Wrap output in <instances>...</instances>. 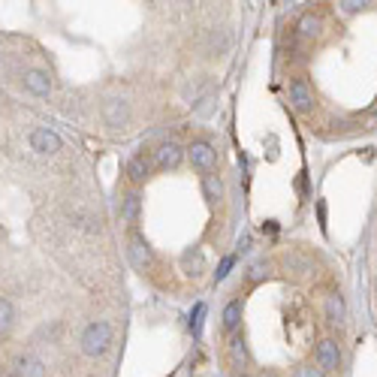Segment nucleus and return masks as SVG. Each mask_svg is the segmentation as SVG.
I'll use <instances>...</instances> for the list:
<instances>
[{"label":"nucleus","instance_id":"nucleus-1","mask_svg":"<svg viewBox=\"0 0 377 377\" xmlns=\"http://www.w3.org/2000/svg\"><path fill=\"white\" fill-rule=\"evenodd\" d=\"M109 344H112V326H109L106 320H94L85 326V332H82V353L97 359L103 356Z\"/></svg>","mask_w":377,"mask_h":377},{"label":"nucleus","instance_id":"nucleus-2","mask_svg":"<svg viewBox=\"0 0 377 377\" xmlns=\"http://www.w3.org/2000/svg\"><path fill=\"white\" fill-rule=\"evenodd\" d=\"M127 257H130V263L136 266V269L142 275H148V272H154V266H157V259L154 254H151V248H148V241L139 236V232H133L130 241H127Z\"/></svg>","mask_w":377,"mask_h":377},{"label":"nucleus","instance_id":"nucleus-3","mask_svg":"<svg viewBox=\"0 0 377 377\" xmlns=\"http://www.w3.org/2000/svg\"><path fill=\"white\" fill-rule=\"evenodd\" d=\"M61 136L52 130V127H33L30 130V148L37 151L39 157H55L61 151Z\"/></svg>","mask_w":377,"mask_h":377},{"label":"nucleus","instance_id":"nucleus-4","mask_svg":"<svg viewBox=\"0 0 377 377\" xmlns=\"http://www.w3.org/2000/svg\"><path fill=\"white\" fill-rule=\"evenodd\" d=\"M187 160L194 169L199 172H214V166H217V151L208 145V142H190V148H187Z\"/></svg>","mask_w":377,"mask_h":377},{"label":"nucleus","instance_id":"nucleus-5","mask_svg":"<svg viewBox=\"0 0 377 377\" xmlns=\"http://www.w3.org/2000/svg\"><path fill=\"white\" fill-rule=\"evenodd\" d=\"M287 94H290V103L299 115H308L314 109V94H311V88H308L305 79H293L287 85Z\"/></svg>","mask_w":377,"mask_h":377},{"label":"nucleus","instance_id":"nucleus-6","mask_svg":"<svg viewBox=\"0 0 377 377\" xmlns=\"http://www.w3.org/2000/svg\"><path fill=\"white\" fill-rule=\"evenodd\" d=\"M103 121H106V127H112V130L124 127V124L130 121V106H127V100H118V97L106 100V103H103Z\"/></svg>","mask_w":377,"mask_h":377},{"label":"nucleus","instance_id":"nucleus-7","mask_svg":"<svg viewBox=\"0 0 377 377\" xmlns=\"http://www.w3.org/2000/svg\"><path fill=\"white\" fill-rule=\"evenodd\" d=\"M314 359H317V368H320V371H335V368L341 365L338 341H332V338L320 341V344H317V350H314Z\"/></svg>","mask_w":377,"mask_h":377},{"label":"nucleus","instance_id":"nucleus-8","mask_svg":"<svg viewBox=\"0 0 377 377\" xmlns=\"http://www.w3.org/2000/svg\"><path fill=\"white\" fill-rule=\"evenodd\" d=\"M21 85L33 97H48L52 94V79H48V73H43V70H24Z\"/></svg>","mask_w":377,"mask_h":377},{"label":"nucleus","instance_id":"nucleus-9","mask_svg":"<svg viewBox=\"0 0 377 377\" xmlns=\"http://www.w3.org/2000/svg\"><path fill=\"white\" fill-rule=\"evenodd\" d=\"M181 157H184V151H181L178 142H163V145L154 151L157 169H175V166L181 163Z\"/></svg>","mask_w":377,"mask_h":377},{"label":"nucleus","instance_id":"nucleus-10","mask_svg":"<svg viewBox=\"0 0 377 377\" xmlns=\"http://www.w3.org/2000/svg\"><path fill=\"white\" fill-rule=\"evenodd\" d=\"M15 374L19 377H46V362L33 353H21L15 359Z\"/></svg>","mask_w":377,"mask_h":377},{"label":"nucleus","instance_id":"nucleus-11","mask_svg":"<svg viewBox=\"0 0 377 377\" xmlns=\"http://www.w3.org/2000/svg\"><path fill=\"white\" fill-rule=\"evenodd\" d=\"M199 184H203V196H205V203L208 205H217L223 199V181H221V175H214V172H203V178H199Z\"/></svg>","mask_w":377,"mask_h":377},{"label":"nucleus","instance_id":"nucleus-12","mask_svg":"<svg viewBox=\"0 0 377 377\" xmlns=\"http://www.w3.org/2000/svg\"><path fill=\"white\" fill-rule=\"evenodd\" d=\"M181 269L184 275H190V278H199V275L205 272V257H203V250L199 248H187L181 254Z\"/></svg>","mask_w":377,"mask_h":377},{"label":"nucleus","instance_id":"nucleus-13","mask_svg":"<svg viewBox=\"0 0 377 377\" xmlns=\"http://www.w3.org/2000/svg\"><path fill=\"white\" fill-rule=\"evenodd\" d=\"M326 320L332 326H341L347 320V305H344V299H341V293H329V296H326Z\"/></svg>","mask_w":377,"mask_h":377},{"label":"nucleus","instance_id":"nucleus-14","mask_svg":"<svg viewBox=\"0 0 377 377\" xmlns=\"http://www.w3.org/2000/svg\"><path fill=\"white\" fill-rule=\"evenodd\" d=\"M148 172H151V166H148V157L142 154H133L130 160H127V175H130V181H136V184H142L148 178Z\"/></svg>","mask_w":377,"mask_h":377},{"label":"nucleus","instance_id":"nucleus-15","mask_svg":"<svg viewBox=\"0 0 377 377\" xmlns=\"http://www.w3.org/2000/svg\"><path fill=\"white\" fill-rule=\"evenodd\" d=\"M139 214H142V199H139V194H127V196L121 199V221H124V223H136Z\"/></svg>","mask_w":377,"mask_h":377},{"label":"nucleus","instance_id":"nucleus-16","mask_svg":"<svg viewBox=\"0 0 377 377\" xmlns=\"http://www.w3.org/2000/svg\"><path fill=\"white\" fill-rule=\"evenodd\" d=\"M241 311H245V305H241V299H232V302H226V308H223V329L226 332H236V326L241 323Z\"/></svg>","mask_w":377,"mask_h":377},{"label":"nucleus","instance_id":"nucleus-17","mask_svg":"<svg viewBox=\"0 0 377 377\" xmlns=\"http://www.w3.org/2000/svg\"><path fill=\"white\" fill-rule=\"evenodd\" d=\"M15 326V305L6 296H0V335H10Z\"/></svg>","mask_w":377,"mask_h":377},{"label":"nucleus","instance_id":"nucleus-18","mask_svg":"<svg viewBox=\"0 0 377 377\" xmlns=\"http://www.w3.org/2000/svg\"><path fill=\"white\" fill-rule=\"evenodd\" d=\"M296 30H299L305 39H314L317 33H320V19H317V15H311V12L302 15L299 24H296Z\"/></svg>","mask_w":377,"mask_h":377},{"label":"nucleus","instance_id":"nucleus-19","mask_svg":"<svg viewBox=\"0 0 377 377\" xmlns=\"http://www.w3.org/2000/svg\"><path fill=\"white\" fill-rule=\"evenodd\" d=\"M203 323H205V305L199 302V305L194 308V314H190V332H194V338L203 335Z\"/></svg>","mask_w":377,"mask_h":377},{"label":"nucleus","instance_id":"nucleus-20","mask_svg":"<svg viewBox=\"0 0 377 377\" xmlns=\"http://www.w3.org/2000/svg\"><path fill=\"white\" fill-rule=\"evenodd\" d=\"M232 266H236V254L223 257V259H221V266H217V272H214V284H221V281H226V275H230V272H232Z\"/></svg>","mask_w":377,"mask_h":377},{"label":"nucleus","instance_id":"nucleus-21","mask_svg":"<svg viewBox=\"0 0 377 377\" xmlns=\"http://www.w3.org/2000/svg\"><path fill=\"white\" fill-rule=\"evenodd\" d=\"M212 109H214V94H208V97H203V100H196V103H194V112L199 115V118H208Z\"/></svg>","mask_w":377,"mask_h":377},{"label":"nucleus","instance_id":"nucleus-22","mask_svg":"<svg viewBox=\"0 0 377 377\" xmlns=\"http://www.w3.org/2000/svg\"><path fill=\"white\" fill-rule=\"evenodd\" d=\"M266 275H269V263H254L248 269V284H259Z\"/></svg>","mask_w":377,"mask_h":377},{"label":"nucleus","instance_id":"nucleus-23","mask_svg":"<svg viewBox=\"0 0 377 377\" xmlns=\"http://www.w3.org/2000/svg\"><path fill=\"white\" fill-rule=\"evenodd\" d=\"M296 377H323V371L320 368H314V365H302L296 371Z\"/></svg>","mask_w":377,"mask_h":377},{"label":"nucleus","instance_id":"nucleus-24","mask_svg":"<svg viewBox=\"0 0 377 377\" xmlns=\"http://www.w3.org/2000/svg\"><path fill=\"white\" fill-rule=\"evenodd\" d=\"M338 6H341V10H344V12H350V15H353V12H359V10H362L365 3H359V0H344V3H338Z\"/></svg>","mask_w":377,"mask_h":377},{"label":"nucleus","instance_id":"nucleus-25","mask_svg":"<svg viewBox=\"0 0 377 377\" xmlns=\"http://www.w3.org/2000/svg\"><path fill=\"white\" fill-rule=\"evenodd\" d=\"M317 217H320V226L326 230V203H317Z\"/></svg>","mask_w":377,"mask_h":377},{"label":"nucleus","instance_id":"nucleus-26","mask_svg":"<svg viewBox=\"0 0 377 377\" xmlns=\"http://www.w3.org/2000/svg\"><path fill=\"white\" fill-rule=\"evenodd\" d=\"M269 157H272V160L278 157V139H275V136H269Z\"/></svg>","mask_w":377,"mask_h":377},{"label":"nucleus","instance_id":"nucleus-27","mask_svg":"<svg viewBox=\"0 0 377 377\" xmlns=\"http://www.w3.org/2000/svg\"><path fill=\"white\" fill-rule=\"evenodd\" d=\"M263 232H278V221H263Z\"/></svg>","mask_w":377,"mask_h":377},{"label":"nucleus","instance_id":"nucleus-28","mask_svg":"<svg viewBox=\"0 0 377 377\" xmlns=\"http://www.w3.org/2000/svg\"><path fill=\"white\" fill-rule=\"evenodd\" d=\"M257 377H275V374H257Z\"/></svg>","mask_w":377,"mask_h":377},{"label":"nucleus","instance_id":"nucleus-29","mask_svg":"<svg viewBox=\"0 0 377 377\" xmlns=\"http://www.w3.org/2000/svg\"><path fill=\"white\" fill-rule=\"evenodd\" d=\"M374 121H377V112H374Z\"/></svg>","mask_w":377,"mask_h":377}]
</instances>
